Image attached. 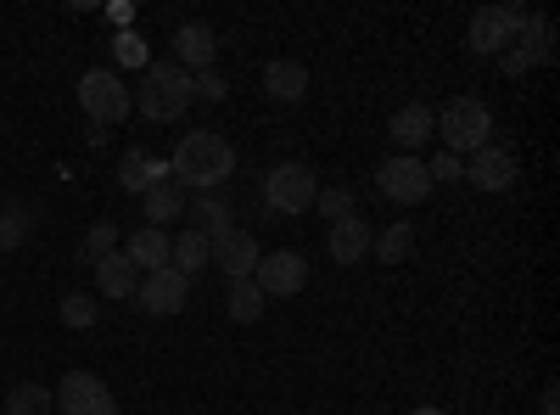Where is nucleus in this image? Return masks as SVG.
I'll list each match as a JSON object with an SVG mask.
<instances>
[{
    "instance_id": "obj_1",
    "label": "nucleus",
    "mask_w": 560,
    "mask_h": 415,
    "mask_svg": "<svg viewBox=\"0 0 560 415\" xmlns=\"http://www.w3.org/2000/svg\"><path fill=\"white\" fill-rule=\"evenodd\" d=\"M230 174H236V152H230V141L213 135V129H191L174 147V180H179V186L213 192L219 180H230Z\"/></svg>"
},
{
    "instance_id": "obj_2",
    "label": "nucleus",
    "mask_w": 560,
    "mask_h": 415,
    "mask_svg": "<svg viewBox=\"0 0 560 415\" xmlns=\"http://www.w3.org/2000/svg\"><path fill=\"white\" fill-rule=\"evenodd\" d=\"M129 96L152 124H168V118H179L185 107L197 102L191 96V73H185L179 62H147L140 68V90H129Z\"/></svg>"
},
{
    "instance_id": "obj_3",
    "label": "nucleus",
    "mask_w": 560,
    "mask_h": 415,
    "mask_svg": "<svg viewBox=\"0 0 560 415\" xmlns=\"http://www.w3.org/2000/svg\"><path fill=\"white\" fill-rule=\"evenodd\" d=\"M438 129H443L448 152L459 158V152H477V147H488V135H493V113H488V102H477V96H454V102L443 107Z\"/></svg>"
},
{
    "instance_id": "obj_4",
    "label": "nucleus",
    "mask_w": 560,
    "mask_h": 415,
    "mask_svg": "<svg viewBox=\"0 0 560 415\" xmlns=\"http://www.w3.org/2000/svg\"><path fill=\"white\" fill-rule=\"evenodd\" d=\"M79 107H84L90 118H96V129H102V124H118V118H129L135 96H129L124 73H113V68H90V73L79 79Z\"/></svg>"
},
{
    "instance_id": "obj_5",
    "label": "nucleus",
    "mask_w": 560,
    "mask_h": 415,
    "mask_svg": "<svg viewBox=\"0 0 560 415\" xmlns=\"http://www.w3.org/2000/svg\"><path fill=\"white\" fill-rule=\"evenodd\" d=\"M264 197H269L275 214H303L319 197V180H314L308 163H275L269 180H264Z\"/></svg>"
},
{
    "instance_id": "obj_6",
    "label": "nucleus",
    "mask_w": 560,
    "mask_h": 415,
    "mask_svg": "<svg viewBox=\"0 0 560 415\" xmlns=\"http://www.w3.org/2000/svg\"><path fill=\"white\" fill-rule=\"evenodd\" d=\"M51 404H57L62 415H118L113 388H107L102 377H90V371H68V377L57 382Z\"/></svg>"
},
{
    "instance_id": "obj_7",
    "label": "nucleus",
    "mask_w": 560,
    "mask_h": 415,
    "mask_svg": "<svg viewBox=\"0 0 560 415\" xmlns=\"http://www.w3.org/2000/svg\"><path fill=\"white\" fill-rule=\"evenodd\" d=\"M208 258L230 275V281H253V269H258V237L253 230H242V224H230V230H219V237H208Z\"/></svg>"
},
{
    "instance_id": "obj_8",
    "label": "nucleus",
    "mask_w": 560,
    "mask_h": 415,
    "mask_svg": "<svg viewBox=\"0 0 560 415\" xmlns=\"http://www.w3.org/2000/svg\"><path fill=\"white\" fill-rule=\"evenodd\" d=\"M376 186H382V197L415 208V203H427V197H432V174H427V163H420V158H404V152H398V158L382 163Z\"/></svg>"
},
{
    "instance_id": "obj_9",
    "label": "nucleus",
    "mask_w": 560,
    "mask_h": 415,
    "mask_svg": "<svg viewBox=\"0 0 560 415\" xmlns=\"http://www.w3.org/2000/svg\"><path fill=\"white\" fill-rule=\"evenodd\" d=\"M303 281H308L303 253H264L258 269H253V287L264 298H292V292H303Z\"/></svg>"
},
{
    "instance_id": "obj_10",
    "label": "nucleus",
    "mask_w": 560,
    "mask_h": 415,
    "mask_svg": "<svg viewBox=\"0 0 560 415\" xmlns=\"http://www.w3.org/2000/svg\"><path fill=\"white\" fill-rule=\"evenodd\" d=\"M135 298H140V309L147 314H158V320H168V314H179L185 309V298H191V281L168 264V269H152L147 281L135 287Z\"/></svg>"
},
{
    "instance_id": "obj_11",
    "label": "nucleus",
    "mask_w": 560,
    "mask_h": 415,
    "mask_svg": "<svg viewBox=\"0 0 560 415\" xmlns=\"http://www.w3.org/2000/svg\"><path fill=\"white\" fill-rule=\"evenodd\" d=\"M527 18V7H488L471 18V51L477 57H504L510 34H516V23Z\"/></svg>"
},
{
    "instance_id": "obj_12",
    "label": "nucleus",
    "mask_w": 560,
    "mask_h": 415,
    "mask_svg": "<svg viewBox=\"0 0 560 415\" xmlns=\"http://www.w3.org/2000/svg\"><path fill=\"white\" fill-rule=\"evenodd\" d=\"M465 180H471V186L477 192H504L510 186V180H516V158H510L504 147H477L471 152V163H465Z\"/></svg>"
},
{
    "instance_id": "obj_13",
    "label": "nucleus",
    "mask_w": 560,
    "mask_h": 415,
    "mask_svg": "<svg viewBox=\"0 0 560 415\" xmlns=\"http://www.w3.org/2000/svg\"><path fill=\"white\" fill-rule=\"evenodd\" d=\"M213 57H219V34H213L208 23H185V28L174 34V62H179V68L208 73V68H213Z\"/></svg>"
},
{
    "instance_id": "obj_14",
    "label": "nucleus",
    "mask_w": 560,
    "mask_h": 415,
    "mask_svg": "<svg viewBox=\"0 0 560 415\" xmlns=\"http://www.w3.org/2000/svg\"><path fill=\"white\" fill-rule=\"evenodd\" d=\"M527 39L516 45V51H504V73H527V68H538V62H549V23L538 18V12H527L522 23H516Z\"/></svg>"
},
{
    "instance_id": "obj_15",
    "label": "nucleus",
    "mask_w": 560,
    "mask_h": 415,
    "mask_svg": "<svg viewBox=\"0 0 560 415\" xmlns=\"http://www.w3.org/2000/svg\"><path fill=\"white\" fill-rule=\"evenodd\" d=\"M432 129H438V118H432V107H420V102L398 107V113H393V124H387V135L404 147V158H409L415 147H427V141H432Z\"/></svg>"
},
{
    "instance_id": "obj_16",
    "label": "nucleus",
    "mask_w": 560,
    "mask_h": 415,
    "mask_svg": "<svg viewBox=\"0 0 560 415\" xmlns=\"http://www.w3.org/2000/svg\"><path fill=\"white\" fill-rule=\"evenodd\" d=\"M264 90H269L275 102H303L308 96V68L292 62V57H280V62L264 68Z\"/></svg>"
},
{
    "instance_id": "obj_17",
    "label": "nucleus",
    "mask_w": 560,
    "mask_h": 415,
    "mask_svg": "<svg viewBox=\"0 0 560 415\" xmlns=\"http://www.w3.org/2000/svg\"><path fill=\"white\" fill-rule=\"evenodd\" d=\"M124 258L135 264V269H168V230H152V224H140L135 237H129V247H124Z\"/></svg>"
},
{
    "instance_id": "obj_18",
    "label": "nucleus",
    "mask_w": 560,
    "mask_h": 415,
    "mask_svg": "<svg viewBox=\"0 0 560 415\" xmlns=\"http://www.w3.org/2000/svg\"><path fill=\"white\" fill-rule=\"evenodd\" d=\"M364 253H370V224H364L359 214H348V219H337V224H331V258L353 269V264H359Z\"/></svg>"
},
{
    "instance_id": "obj_19",
    "label": "nucleus",
    "mask_w": 560,
    "mask_h": 415,
    "mask_svg": "<svg viewBox=\"0 0 560 415\" xmlns=\"http://www.w3.org/2000/svg\"><path fill=\"white\" fill-rule=\"evenodd\" d=\"M140 197H147V224H152V230H163L168 219H179V214H185L179 180H168V174H158V180H152V186L140 192Z\"/></svg>"
},
{
    "instance_id": "obj_20",
    "label": "nucleus",
    "mask_w": 560,
    "mask_h": 415,
    "mask_svg": "<svg viewBox=\"0 0 560 415\" xmlns=\"http://www.w3.org/2000/svg\"><path fill=\"white\" fill-rule=\"evenodd\" d=\"M168 264L185 275V281H191L197 269H208V237H202V230H185V237H174V242H168Z\"/></svg>"
},
{
    "instance_id": "obj_21",
    "label": "nucleus",
    "mask_w": 560,
    "mask_h": 415,
    "mask_svg": "<svg viewBox=\"0 0 560 415\" xmlns=\"http://www.w3.org/2000/svg\"><path fill=\"white\" fill-rule=\"evenodd\" d=\"M96 287L107 292V298H129L140 281H135V264L124 258V253H107L102 264H96Z\"/></svg>"
},
{
    "instance_id": "obj_22",
    "label": "nucleus",
    "mask_w": 560,
    "mask_h": 415,
    "mask_svg": "<svg viewBox=\"0 0 560 415\" xmlns=\"http://www.w3.org/2000/svg\"><path fill=\"white\" fill-rule=\"evenodd\" d=\"M191 224L202 230V237H219V230H230V203H224L219 192H202V197L191 203Z\"/></svg>"
},
{
    "instance_id": "obj_23",
    "label": "nucleus",
    "mask_w": 560,
    "mask_h": 415,
    "mask_svg": "<svg viewBox=\"0 0 560 415\" xmlns=\"http://www.w3.org/2000/svg\"><path fill=\"white\" fill-rule=\"evenodd\" d=\"M57 404H51V393H45L39 382H18L12 393H7V410L0 415H51Z\"/></svg>"
},
{
    "instance_id": "obj_24",
    "label": "nucleus",
    "mask_w": 560,
    "mask_h": 415,
    "mask_svg": "<svg viewBox=\"0 0 560 415\" xmlns=\"http://www.w3.org/2000/svg\"><path fill=\"white\" fill-rule=\"evenodd\" d=\"M230 320H242V326H253V320L264 314V292L253 281H230V298H224Z\"/></svg>"
},
{
    "instance_id": "obj_25",
    "label": "nucleus",
    "mask_w": 560,
    "mask_h": 415,
    "mask_svg": "<svg viewBox=\"0 0 560 415\" xmlns=\"http://www.w3.org/2000/svg\"><path fill=\"white\" fill-rule=\"evenodd\" d=\"M370 247L382 253V264H404V258L415 253V230H409V224H387V230H382V237L370 242Z\"/></svg>"
},
{
    "instance_id": "obj_26",
    "label": "nucleus",
    "mask_w": 560,
    "mask_h": 415,
    "mask_svg": "<svg viewBox=\"0 0 560 415\" xmlns=\"http://www.w3.org/2000/svg\"><path fill=\"white\" fill-rule=\"evenodd\" d=\"M107 253H118V224H107V219H102V224H90V237H84L79 258H84V264H102Z\"/></svg>"
},
{
    "instance_id": "obj_27",
    "label": "nucleus",
    "mask_w": 560,
    "mask_h": 415,
    "mask_svg": "<svg viewBox=\"0 0 560 415\" xmlns=\"http://www.w3.org/2000/svg\"><path fill=\"white\" fill-rule=\"evenodd\" d=\"M28 242V214L23 208H0V253H12Z\"/></svg>"
},
{
    "instance_id": "obj_28",
    "label": "nucleus",
    "mask_w": 560,
    "mask_h": 415,
    "mask_svg": "<svg viewBox=\"0 0 560 415\" xmlns=\"http://www.w3.org/2000/svg\"><path fill=\"white\" fill-rule=\"evenodd\" d=\"M118 180H124L129 192H147L152 180H158V174H152V158H147V152H129V158H124V169H118Z\"/></svg>"
},
{
    "instance_id": "obj_29",
    "label": "nucleus",
    "mask_w": 560,
    "mask_h": 415,
    "mask_svg": "<svg viewBox=\"0 0 560 415\" xmlns=\"http://www.w3.org/2000/svg\"><path fill=\"white\" fill-rule=\"evenodd\" d=\"M62 326H73V332H84V326H96V303H90L84 292L62 298Z\"/></svg>"
},
{
    "instance_id": "obj_30",
    "label": "nucleus",
    "mask_w": 560,
    "mask_h": 415,
    "mask_svg": "<svg viewBox=\"0 0 560 415\" xmlns=\"http://www.w3.org/2000/svg\"><path fill=\"white\" fill-rule=\"evenodd\" d=\"M314 208L337 224V219H348V214H353V192H348V186H331V192H319V197H314Z\"/></svg>"
},
{
    "instance_id": "obj_31",
    "label": "nucleus",
    "mask_w": 560,
    "mask_h": 415,
    "mask_svg": "<svg viewBox=\"0 0 560 415\" xmlns=\"http://www.w3.org/2000/svg\"><path fill=\"white\" fill-rule=\"evenodd\" d=\"M191 96H202V102H224V79L208 68V73H197L191 79Z\"/></svg>"
},
{
    "instance_id": "obj_32",
    "label": "nucleus",
    "mask_w": 560,
    "mask_h": 415,
    "mask_svg": "<svg viewBox=\"0 0 560 415\" xmlns=\"http://www.w3.org/2000/svg\"><path fill=\"white\" fill-rule=\"evenodd\" d=\"M113 51H118V62H140V68H147V45H140L135 34H118Z\"/></svg>"
},
{
    "instance_id": "obj_33",
    "label": "nucleus",
    "mask_w": 560,
    "mask_h": 415,
    "mask_svg": "<svg viewBox=\"0 0 560 415\" xmlns=\"http://www.w3.org/2000/svg\"><path fill=\"white\" fill-rule=\"evenodd\" d=\"M427 174H432V180H459V174H465V163H459L454 152H438V163H427Z\"/></svg>"
},
{
    "instance_id": "obj_34",
    "label": "nucleus",
    "mask_w": 560,
    "mask_h": 415,
    "mask_svg": "<svg viewBox=\"0 0 560 415\" xmlns=\"http://www.w3.org/2000/svg\"><path fill=\"white\" fill-rule=\"evenodd\" d=\"M409 415H448V410H438V404H420V410H409Z\"/></svg>"
}]
</instances>
